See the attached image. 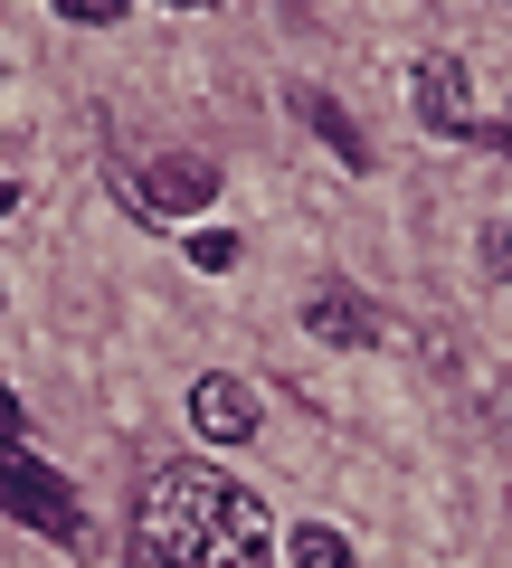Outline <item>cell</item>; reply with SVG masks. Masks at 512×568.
Here are the masks:
<instances>
[{
	"label": "cell",
	"instance_id": "4",
	"mask_svg": "<svg viewBox=\"0 0 512 568\" xmlns=\"http://www.w3.org/2000/svg\"><path fill=\"white\" fill-rule=\"evenodd\" d=\"M304 332L332 342V351H370V342H380V313H370L361 284H323V294L304 304Z\"/></svg>",
	"mask_w": 512,
	"mask_h": 568
},
{
	"label": "cell",
	"instance_id": "14",
	"mask_svg": "<svg viewBox=\"0 0 512 568\" xmlns=\"http://www.w3.org/2000/svg\"><path fill=\"white\" fill-rule=\"evenodd\" d=\"M493 142H503V162H512V114H503V133H493Z\"/></svg>",
	"mask_w": 512,
	"mask_h": 568
},
{
	"label": "cell",
	"instance_id": "8",
	"mask_svg": "<svg viewBox=\"0 0 512 568\" xmlns=\"http://www.w3.org/2000/svg\"><path fill=\"white\" fill-rule=\"evenodd\" d=\"M219 171L209 162H152V209H209Z\"/></svg>",
	"mask_w": 512,
	"mask_h": 568
},
{
	"label": "cell",
	"instance_id": "12",
	"mask_svg": "<svg viewBox=\"0 0 512 568\" xmlns=\"http://www.w3.org/2000/svg\"><path fill=\"white\" fill-rule=\"evenodd\" d=\"M20 436H29V417H20V398L0 388V455H20Z\"/></svg>",
	"mask_w": 512,
	"mask_h": 568
},
{
	"label": "cell",
	"instance_id": "1",
	"mask_svg": "<svg viewBox=\"0 0 512 568\" xmlns=\"http://www.w3.org/2000/svg\"><path fill=\"white\" fill-rule=\"evenodd\" d=\"M228 511V474L219 465H152L143 503H133V568H200L209 530Z\"/></svg>",
	"mask_w": 512,
	"mask_h": 568
},
{
	"label": "cell",
	"instance_id": "9",
	"mask_svg": "<svg viewBox=\"0 0 512 568\" xmlns=\"http://www.w3.org/2000/svg\"><path fill=\"white\" fill-rule=\"evenodd\" d=\"M285 559H294V568H351V540H342L332 521H294V530H285Z\"/></svg>",
	"mask_w": 512,
	"mask_h": 568
},
{
	"label": "cell",
	"instance_id": "16",
	"mask_svg": "<svg viewBox=\"0 0 512 568\" xmlns=\"http://www.w3.org/2000/svg\"><path fill=\"white\" fill-rule=\"evenodd\" d=\"M503 256H512V227H503Z\"/></svg>",
	"mask_w": 512,
	"mask_h": 568
},
{
	"label": "cell",
	"instance_id": "15",
	"mask_svg": "<svg viewBox=\"0 0 512 568\" xmlns=\"http://www.w3.org/2000/svg\"><path fill=\"white\" fill-rule=\"evenodd\" d=\"M171 10H219V0H171Z\"/></svg>",
	"mask_w": 512,
	"mask_h": 568
},
{
	"label": "cell",
	"instance_id": "13",
	"mask_svg": "<svg viewBox=\"0 0 512 568\" xmlns=\"http://www.w3.org/2000/svg\"><path fill=\"white\" fill-rule=\"evenodd\" d=\"M10 209H20V181H0V219H10Z\"/></svg>",
	"mask_w": 512,
	"mask_h": 568
},
{
	"label": "cell",
	"instance_id": "3",
	"mask_svg": "<svg viewBox=\"0 0 512 568\" xmlns=\"http://www.w3.org/2000/svg\"><path fill=\"white\" fill-rule=\"evenodd\" d=\"M190 426H200L209 446H247V436H257V388L228 379V369H209V379L190 388Z\"/></svg>",
	"mask_w": 512,
	"mask_h": 568
},
{
	"label": "cell",
	"instance_id": "6",
	"mask_svg": "<svg viewBox=\"0 0 512 568\" xmlns=\"http://www.w3.org/2000/svg\"><path fill=\"white\" fill-rule=\"evenodd\" d=\"M200 568H267V511L247 503V493H228V511H219V530H209Z\"/></svg>",
	"mask_w": 512,
	"mask_h": 568
},
{
	"label": "cell",
	"instance_id": "11",
	"mask_svg": "<svg viewBox=\"0 0 512 568\" xmlns=\"http://www.w3.org/2000/svg\"><path fill=\"white\" fill-rule=\"evenodd\" d=\"M133 0H58V20H77V29H114Z\"/></svg>",
	"mask_w": 512,
	"mask_h": 568
},
{
	"label": "cell",
	"instance_id": "7",
	"mask_svg": "<svg viewBox=\"0 0 512 568\" xmlns=\"http://www.w3.org/2000/svg\"><path fill=\"white\" fill-rule=\"evenodd\" d=\"M294 114H304L313 133L332 142V162H342V171H370V162H380V152H370V133H361V123H351L342 104L323 95V85H294Z\"/></svg>",
	"mask_w": 512,
	"mask_h": 568
},
{
	"label": "cell",
	"instance_id": "5",
	"mask_svg": "<svg viewBox=\"0 0 512 568\" xmlns=\"http://www.w3.org/2000/svg\"><path fill=\"white\" fill-rule=\"evenodd\" d=\"M418 123H428V133H474V85H465L455 58L418 67Z\"/></svg>",
	"mask_w": 512,
	"mask_h": 568
},
{
	"label": "cell",
	"instance_id": "2",
	"mask_svg": "<svg viewBox=\"0 0 512 568\" xmlns=\"http://www.w3.org/2000/svg\"><path fill=\"white\" fill-rule=\"evenodd\" d=\"M0 511H20L29 530H48L58 549H86V503L67 474H48L39 455H0Z\"/></svg>",
	"mask_w": 512,
	"mask_h": 568
},
{
	"label": "cell",
	"instance_id": "10",
	"mask_svg": "<svg viewBox=\"0 0 512 568\" xmlns=\"http://www.w3.org/2000/svg\"><path fill=\"white\" fill-rule=\"evenodd\" d=\"M190 265H200V275H228V265H238V237H228V227H190Z\"/></svg>",
	"mask_w": 512,
	"mask_h": 568
}]
</instances>
